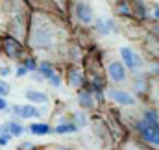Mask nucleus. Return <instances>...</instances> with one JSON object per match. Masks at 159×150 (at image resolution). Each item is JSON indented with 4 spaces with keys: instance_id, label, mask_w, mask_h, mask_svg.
Returning a JSON list of instances; mask_svg holds the SVG:
<instances>
[{
    "instance_id": "412c9836",
    "label": "nucleus",
    "mask_w": 159,
    "mask_h": 150,
    "mask_svg": "<svg viewBox=\"0 0 159 150\" xmlns=\"http://www.w3.org/2000/svg\"><path fill=\"white\" fill-rule=\"evenodd\" d=\"M9 91H11V87H9V83L7 82H4V80H0V96H7L9 95Z\"/></svg>"
},
{
    "instance_id": "b1692460",
    "label": "nucleus",
    "mask_w": 159,
    "mask_h": 150,
    "mask_svg": "<svg viewBox=\"0 0 159 150\" xmlns=\"http://www.w3.org/2000/svg\"><path fill=\"white\" fill-rule=\"evenodd\" d=\"M37 147L34 145V143H30V141H24V143H20L19 147H17V150H35Z\"/></svg>"
},
{
    "instance_id": "cd10ccee",
    "label": "nucleus",
    "mask_w": 159,
    "mask_h": 150,
    "mask_svg": "<svg viewBox=\"0 0 159 150\" xmlns=\"http://www.w3.org/2000/svg\"><path fill=\"white\" fill-rule=\"evenodd\" d=\"M150 74H152V76H156V78H159V61H156V63H152Z\"/></svg>"
},
{
    "instance_id": "4be33fe9",
    "label": "nucleus",
    "mask_w": 159,
    "mask_h": 150,
    "mask_svg": "<svg viewBox=\"0 0 159 150\" xmlns=\"http://www.w3.org/2000/svg\"><path fill=\"white\" fill-rule=\"evenodd\" d=\"M135 9H137L139 19H146V7L143 6V2H137V4H135Z\"/></svg>"
},
{
    "instance_id": "9d476101",
    "label": "nucleus",
    "mask_w": 159,
    "mask_h": 150,
    "mask_svg": "<svg viewBox=\"0 0 159 150\" xmlns=\"http://www.w3.org/2000/svg\"><path fill=\"white\" fill-rule=\"evenodd\" d=\"M96 102L98 100H96V96H94V93L89 85H85L83 89L78 91V104L83 111H93L96 108Z\"/></svg>"
},
{
    "instance_id": "2f4dec72",
    "label": "nucleus",
    "mask_w": 159,
    "mask_h": 150,
    "mask_svg": "<svg viewBox=\"0 0 159 150\" xmlns=\"http://www.w3.org/2000/svg\"><path fill=\"white\" fill-rule=\"evenodd\" d=\"M152 15H154V19H157V21H159V4H157V6H154V9H152Z\"/></svg>"
},
{
    "instance_id": "1a4fd4ad",
    "label": "nucleus",
    "mask_w": 159,
    "mask_h": 150,
    "mask_svg": "<svg viewBox=\"0 0 159 150\" xmlns=\"http://www.w3.org/2000/svg\"><path fill=\"white\" fill-rule=\"evenodd\" d=\"M2 48H4V54H6L7 58H11V59H20V58H24V46L20 45L19 39H15L13 35L4 37Z\"/></svg>"
},
{
    "instance_id": "a211bd4d",
    "label": "nucleus",
    "mask_w": 159,
    "mask_h": 150,
    "mask_svg": "<svg viewBox=\"0 0 159 150\" xmlns=\"http://www.w3.org/2000/svg\"><path fill=\"white\" fill-rule=\"evenodd\" d=\"M70 117H72V120H74V122L78 124L80 130H81V128H87V126H89V117H87V113L83 111V110H81V111H74L72 115H70Z\"/></svg>"
},
{
    "instance_id": "c756f323",
    "label": "nucleus",
    "mask_w": 159,
    "mask_h": 150,
    "mask_svg": "<svg viewBox=\"0 0 159 150\" xmlns=\"http://www.w3.org/2000/svg\"><path fill=\"white\" fill-rule=\"evenodd\" d=\"M9 106H7V102H6V98L4 96H0V111H6Z\"/></svg>"
},
{
    "instance_id": "f3484780",
    "label": "nucleus",
    "mask_w": 159,
    "mask_h": 150,
    "mask_svg": "<svg viewBox=\"0 0 159 150\" xmlns=\"http://www.w3.org/2000/svg\"><path fill=\"white\" fill-rule=\"evenodd\" d=\"M37 74H39L43 80H46V82H48L52 76L57 74V73H56V69H54V65H52L50 61H41L39 69H37Z\"/></svg>"
},
{
    "instance_id": "393cba45",
    "label": "nucleus",
    "mask_w": 159,
    "mask_h": 150,
    "mask_svg": "<svg viewBox=\"0 0 159 150\" xmlns=\"http://www.w3.org/2000/svg\"><path fill=\"white\" fill-rule=\"evenodd\" d=\"M48 83H50L52 87H59V85H61V76H59V74H54L50 80H48Z\"/></svg>"
},
{
    "instance_id": "dca6fc26",
    "label": "nucleus",
    "mask_w": 159,
    "mask_h": 150,
    "mask_svg": "<svg viewBox=\"0 0 159 150\" xmlns=\"http://www.w3.org/2000/svg\"><path fill=\"white\" fill-rule=\"evenodd\" d=\"M0 130H2V132H7L11 137H20V135H24V132H26V128H24L20 122H17V120H9V122H6Z\"/></svg>"
},
{
    "instance_id": "bb28decb",
    "label": "nucleus",
    "mask_w": 159,
    "mask_h": 150,
    "mask_svg": "<svg viewBox=\"0 0 159 150\" xmlns=\"http://www.w3.org/2000/svg\"><path fill=\"white\" fill-rule=\"evenodd\" d=\"M44 148L46 150H74V148H70V147H63V145H48Z\"/></svg>"
},
{
    "instance_id": "f257e3e1",
    "label": "nucleus",
    "mask_w": 159,
    "mask_h": 150,
    "mask_svg": "<svg viewBox=\"0 0 159 150\" xmlns=\"http://www.w3.org/2000/svg\"><path fill=\"white\" fill-rule=\"evenodd\" d=\"M28 48L34 52L46 54V56H70V46H69V32L57 21V17L46 15L43 11H34L30 17V26H28V35H26Z\"/></svg>"
},
{
    "instance_id": "f03ea898",
    "label": "nucleus",
    "mask_w": 159,
    "mask_h": 150,
    "mask_svg": "<svg viewBox=\"0 0 159 150\" xmlns=\"http://www.w3.org/2000/svg\"><path fill=\"white\" fill-rule=\"evenodd\" d=\"M117 119L128 135L150 148L159 150V106L139 104L135 108L119 110Z\"/></svg>"
},
{
    "instance_id": "423d86ee",
    "label": "nucleus",
    "mask_w": 159,
    "mask_h": 150,
    "mask_svg": "<svg viewBox=\"0 0 159 150\" xmlns=\"http://www.w3.org/2000/svg\"><path fill=\"white\" fill-rule=\"evenodd\" d=\"M72 17L83 26H91L94 22V13L93 7L85 2V0H76L72 4Z\"/></svg>"
},
{
    "instance_id": "2eb2a0df",
    "label": "nucleus",
    "mask_w": 159,
    "mask_h": 150,
    "mask_svg": "<svg viewBox=\"0 0 159 150\" xmlns=\"http://www.w3.org/2000/svg\"><path fill=\"white\" fill-rule=\"evenodd\" d=\"M24 98L30 102V104H46L48 102V95L43 93V91H35V89H28L24 91Z\"/></svg>"
},
{
    "instance_id": "c85d7f7f",
    "label": "nucleus",
    "mask_w": 159,
    "mask_h": 150,
    "mask_svg": "<svg viewBox=\"0 0 159 150\" xmlns=\"http://www.w3.org/2000/svg\"><path fill=\"white\" fill-rule=\"evenodd\" d=\"M11 74V67H0V76H9Z\"/></svg>"
},
{
    "instance_id": "a878e982",
    "label": "nucleus",
    "mask_w": 159,
    "mask_h": 150,
    "mask_svg": "<svg viewBox=\"0 0 159 150\" xmlns=\"http://www.w3.org/2000/svg\"><path fill=\"white\" fill-rule=\"evenodd\" d=\"M15 74H17V78H24V76L28 74V69H26L24 65H19L17 71H15Z\"/></svg>"
},
{
    "instance_id": "7ed1b4c3",
    "label": "nucleus",
    "mask_w": 159,
    "mask_h": 150,
    "mask_svg": "<svg viewBox=\"0 0 159 150\" xmlns=\"http://www.w3.org/2000/svg\"><path fill=\"white\" fill-rule=\"evenodd\" d=\"M106 98L111 100L115 106H119L120 110H128V108H135L141 104L139 96L128 89H120V87H107L106 89Z\"/></svg>"
},
{
    "instance_id": "6e6552de",
    "label": "nucleus",
    "mask_w": 159,
    "mask_h": 150,
    "mask_svg": "<svg viewBox=\"0 0 159 150\" xmlns=\"http://www.w3.org/2000/svg\"><path fill=\"white\" fill-rule=\"evenodd\" d=\"M67 83L72 89H78V91L87 85V76H85L83 69L80 65H76V63L69 65V69H67Z\"/></svg>"
},
{
    "instance_id": "7c9ffc66",
    "label": "nucleus",
    "mask_w": 159,
    "mask_h": 150,
    "mask_svg": "<svg viewBox=\"0 0 159 150\" xmlns=\"http://www.w3.org/2000/svg\"><path fill=\"white\" fill-rule=\"evenodd\" d=\"M52 2H56V4H57L59 11H63V9H65V0H52Z\"/></svg>"
},
{
    "instance_id": "0eeeda50",
    "label": "nucleus",
    "mask_w": 159,
    "mask_h": 150,
    "mask_svg": "<svg viewBox=\"0 0 159 150\" xmlns=\"http://www.w3.org/2000/svg\"><path fill=\"white\" fill-rule=\"evenodd\" d=\"M11 113L15 115V117H19V119H32V120H41V117H43V111H41L39 108L35 106V104H13L11 106Z\"/></svg>"
},
{
    "instance_id": "f8f14e48",
    "label": "nucleus",
    "mask_w": 159,
    "mask_h": 150,
    "mask_svg": "<svg viewBox=\"0 0 159 150\" xmlns=\"http://www.w3.org/2000/svg\"><path fill=\"white\" fill-rule=\"evenodd\" d=\"M80 132L78 124L72 120V117H67V119H59L57 124L54 126V134L57 135H69V134H76Z\"/></svg>"
},
{
    "instance_id": "6ab92c4d",
    "label": "nucleus",
    "mask_w": 159,
    "mask_h": 150,
    "mask_svg": "<svg viewBox=\"0 0 159 150\" xmlns=\"http://www.w3.org/2000/svg\"><path fill=\"white\" fill-rule=\"evenodd\" d=\"M133 83H135V87H133V91L131 93H137V95H143L144 93V89H146V80H144V76L139 74L133 78Z\"/></svg>"
},
{
    "instance_id": "4468645a",
    "label": "nucleus",
    "mask_w": 159,
    "mask_h": 150,
    "mask_svg": "<svg viewBox=\"0 0 159 150\" xmlns=\"http://www.w3.org/2000/svg\"><path fill=\"white\" fill-rule=\"evenodd\" d=\"M28 132L35 137H44V135H50L54 134V126H50L48 122H43V120H37V122H32L28 126Z\"/></svg>"
},
{
    "instance_id": "20e7f679",
    "label": "nucleus",
    "mask_w": 159,
    "mask_h": 150,
    "mask_svg": "<svg viewBox=\"0 0 159 150\" xmlns=\"http://www.w3.org/2000/svg\"><path fill=\"white\" fill-rule=\"evenodd\" d=\"M106 76H107V80L117 87V85H124L129 78V71L126 69V65L117 59V58H111V59H107L106 61Z\"/></svg>"
},
{
    "instance_id": "39448f33",
    "label": "nucleus",
    "mask_w": 159,
    "mask_h": 150,
    "mask_svg": "<svg viewBox=\"0 0 159 150\" xmlns=\"http://www.w3.org/2000/svg\"><path fill=\"white\" fill-rule=\"evenodd\" d=\"M119 54H120V61L126 65V69H128L129 73H135V74L143 73V69H144V59H143V56H141L135 48L124 45V46L119 48Z\"/></svg>"
},
{
    "instance_id": "aec40b11",
    "label": "nucleus",
    "mask_w": 159,
    "mask_h": 150,
    "mask_svg": "<svg viewBox=\"0 0 159 150\" xmlns=\"http://www.w3.org/2000/svg\"><path fill=\"white\" fill-rule=\"evenodd\" d=\"M22 65L28 69V73H37V69H39V61L35 58H32V56H26L22 59Z\"/></svg>"
},
{
    "instance_id": "ddd939ff",
    "label": "nucleus",
    "mask_w": 159,
    "mask_h": 150,
    "mask_svg": "<svg viewBox=\"0 0 159 150\" xmlns=\"http://www.w3.org/2000/svg\"><path fill=\"white\" fill-rule=\"evenodd\" d=\"M115 150H154V148L146 147L144 143H141V141H137L135 137H131V135L126 134V135L119 141V145L115 147Z\"/></svg>"
},
{
    "instance_id": "473e14b6",
    "label": "nucleus",
    "mask_w": 159,
    "mask_h": 150,
    "mask_svg": "<svg viewBox=\"0 0 159 150\" xmlns=\"http://www.w3.org/2000/svg\"><path fill=\"white\" fill-rule=\"evenodd\" d=\"M2 41H4V39H2V37H0V48H2Z\"/></svg>"
},
{
    "instance_id": "9b49d317",
    "label": "nucleus",
    "mask_w": 159,
    "mask_h": 150,
    "mask_svg": "<svg viewBox=\"0 0 159 150\" xmlns=\"http://www.w3.org/2000/svg\"><path fill=\"white\" fill-rule=\"evenodd\" d=\"M93 24H94L96 34H100V35H111V34L117 32L115 21L113 19H107V17H98V19H94Z\"/></svg>"
},
{
    "instance_id": "5701e85b",
    "label": "nucleus",
    "mask_w": 159,
    "mask_h": 150,
    "mask_svg": "<svg viewBox=\"0 0 159 150\" xmlns=\"http://www.w3.org/2000/svg\"><path fill=\"white\" fill-rule=\"evenodd\" d=\"M11 139H13V137H11L7 132H2V134H0V147H6Z\"/></svg>"
}]
</instances>
